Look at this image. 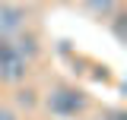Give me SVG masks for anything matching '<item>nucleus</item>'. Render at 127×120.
<instances>
[{
    "instance_id": "nucleus-2",
    "label": "nucleus",
    "mask_w": 127,
    "mask_h": 120,
    "mask_svg": "<svg viewBox=\"0 0 127 120\" xmlns=\"http://www.w3.org/2000/svg\"><path fill=\"white\" fill-rule=\"evenodd\" d=\"M29 73V60L22 57L13 47L10 38L0 41V82H10V85H19Z\"/></svg>"
},
{
    "instance_id": "nucleus-5",
    "label": "nucleus",
    "mask_w": 127,
    "mask_h": 120,
    "mask_svg": "<svg viewBox=\"0 0 127 120\" xmlns=\"http://www.w3.org/2000/svg\"><path fill=\"white\" fill-rule=\"evenodd\" d=\"M108 22H111V32H114V38H118V41H124V13H114Z\"/></svg>"
},
{
    "instance_id": "nucleus-4",
    "label": "nucleus",
    "mask_w": 127,
    "mask_h": 120,
    "mask_svg": "<svg viewBox=\"0 0 127 120\" xmlns=\"http://www.w3.org/2000/svg\"><path fill=\"white\" fill-rule=\"evenodd\" d=\"M83 10L92 19H98V22H108L118 13V0H83Z\"/></svg>"
},
{
    "instance_id": "nucleus-6",
    "label": "nucleus",
    "mask_w": 127,
    "mask_h": 120,
    "mask_svg": "<svg viewBox=\"0 0 127 120\" xmlns=\"http://www.w3.org/2000/svg\"><path fill=\"white\" fill-rule=\"evenodd\" d=\"M98 120H127V114H124V111H118V107H108V111L98 114Z\"/></svg>"
},
{
    "instance_id": "nucleus-7",
    "label": "nucleus",
    "mask_w": 127,
    "mask_h": 120,
    "mask_svg": "<svg viewBox=\"0 0 127 120\" xmlns=\"http://www.w3.org/2000/svg\"><path fill=\"white\" fill-rule=\"evenodd\" d=\"M32 95H35V92L26 89V92H19V98H16V101H19V104H26V107H32V104H35V98H32Z\"/></svg>"
},
{
    "instance_id": "nucleus-3",
    "label": "nucleus",
    "mask_w": 127,
    "mask_h": 120,
    "mask_svg": "<svg viewBox=\"0 0 127 120\" xmlns=\"http://www.w3.org/2000/svg\"><path fill=\"white\" fill-rule=\"evenodd\" d=\"M29 25V10L13 0H0V41L3 38H16L19 32Z\"/></svg>"
},
{
    "instance_id": "nucleus-1",
    "label": "nucleus",
    "mask_w": 127,
    "mask_h": 120,
    "mask_svg": "<svg viewBox=\"0 0 127 120\" xmlns=\"http://www.w3.org/2000/svg\"><path fill=\"white\" fill-rule=\"evenodd\" d=\"M45 104H48V111H51L54 117L70 120V117H76V114L86 111V95L76 92V89H70V85H54V89L48 92Z\"/></svg>"
},
{
    "instance_id": "nucleus-8",
    "label": "nucleus",
    "mask_w": 127,
    "mask_h": 120,
    "mask_svg": "<svg viewBox=\"0 0 127 120\" xmlns=\"http://www.w3.org/2000/svg\"><path fill=\"white\" fill-rule=\"evenodd\" d=\"M0 120H19V117H16V111H10V107H0Z\"/></svg>"
}]
</instances>
